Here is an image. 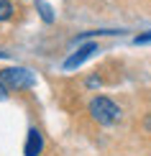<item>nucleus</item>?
Segmentation results:
<instances>
[{"label":"nucleus","mask_w":151,"mask_h":156,"mask_svg":"<svg viewBox=\"0 0 151 156\" xmlns=\"http://www.w3.org/2000/svg\"><path fill=\"white\" fill-rule=\"evenodd\" d=\"M146 126H149V128H151V118H149V120H146Z\"/></svg>","instance_id":"nucleus-8"},{"label":"nucleus","mask_w":151,"mask_h":156,"mask_svg":"<svg viewBox=\"0 0 151 156\" xmlns=\"http://www.w3.org/2000/svg\"><path fill=\"white\" fill-rule=\"evenodd\" d=\"M13 16V3L10 0H0V21H8Z\"/></svg>","instance_id":"nucleus-5"},{"label":"nucleus","mask_w":151,"mask_h":156,"mask_svg":"<svg viewBox=\"0 0 151 156\" xmlns=\"http://www.w3.org/2000/svg\"><path fill=\"white\" fill-rule=\"evenodd\" d=\"M151 41V34H141V36H136V44H146Z\"/></svg>","instance_id":"nucleus-6"},{"label":"nucleus","mask_w":151,"mask_h":156,"mask_svg":"<svg viewBox=\"0 0 151 156\" xmlns=\"http://www.w3.org/2000/svg\"><path fill=\"white\" fill-rule=\"evenodd\" d=\"M5 95H8V92H5V84H3V82H0V100H3V97H5Z\"/></svg>","instance_id":"nucleus-7"},{"label":"nucleus","mask_w":151,"mask_h":156,"mask_svg":"<svg viewBox=\"0 0 151 156\" xmlns=\"http://www.w3.org/2000/svg\"><path fill=\"white\" fill-rule=\"evenodd\" d=\"M90 115H92L100 126H110V123H115L120 118V108H118L110 97H95V100L90 102Z\"/></svg>","instance_id":"nucleus-1"},{"label":"nucleus","mask_w":151,"mask_h":156,"mask_svg":"<svg viewBox=\"0 0 151 156\" xmlns=\"http://www.w3.org/2000/svg\"><path fill=\"white\" fill-rule=\"evenodd\" d=\"M0 82L5 87H34V74L28 69H3L0 72Z\"/></svg>","instance_id":"nucleus-2"},{"label":"nucleus","mask_w":151,"mask_h":156,"mask_svg":"<svg viewBox=\"0 0 151 156\" xmlns=\"http://www.w3.org/2000/svg\"><path fill=\"white\" fill-rule=\"evenodd\" d=\"M0 56H3V54H0Z\"/></svg>","instance_id":"nucleus-9"},{"label":"nucleus","mask_w":151,"mask_h":156,"mask_svg":"<svg viewBox=\"0 0 151 156\" xmlns=\"http://www.w3.org/2000/svg\"><path fill=\"white\" fill-rule=\"evenodd\" d=\"M41 148H44L41 133H38L36 128H31V131H28V141H26V156H38Z\"/></svg>","instance_id":"nucleus-4"},{"label":"nucleus","mask_w":151,"mask_h":156,"mask_svg":"<svg viewBox=\"0 0 151 156\" xmlns=\"http://www.w3.org/2000/svg\"><path fill=\"white\" fill-rule=\"evenodd\" d=\"M95 51H97V46H95V44H84V46H80V49H77V51L69 56L67 62H64V69H74V67H80L84 59H90V56L95 54Z\"/></svg>","instance_id":"nucleus-3"}]
</instances>
